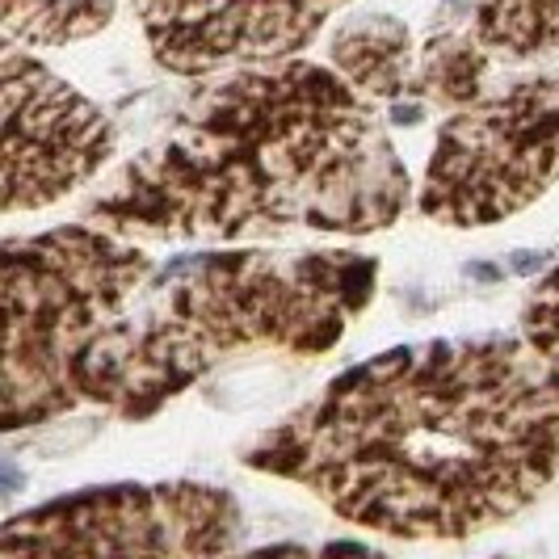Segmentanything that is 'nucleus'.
<instances>
[{
	"instance_id": "f257e3e1",
	"label": "nucleus",
	"mask_w": 559,
	"mask_h": 559,
	"mask_svg": "<svg viewBox=\"0 0 559 559\" xmlns=\"http://www.w3.org/2000/svg\"><path fill=\"white\" fill-rule=\"evenodd\" d=\"M245 463L362 531L476 538L556 484L559 366L526 336L400 345L278 420Z\"/></svg>"
},
{
	"instance_id": "f03ea898",
	"label": "nucleus",
	"mask_w": 559,
	"mask_h": 559,
	"mask_svg": "<svg viewBox=\"0 0 559 559\" xmlns=\"http://www.w3.org/2000/svg\"><path fill=\"white\" fill-rule=\"evenodd\" d=\"M413 202L388 118L329 63L282 59L206 76L156 140L88 202L135 245L366 236Z\"/></svg>"
},
{
	"instance_id": "7ed1b4c3",
	"label": "nucleus",
	"mask_w": 559,
	"mask_h": 559,
	"mask_svg": "<svg viewBox=\"0 0 559 559\" xmlns=\"http://www.w3.org/2000/svg\"><path fill=\"white\" fill-rule=\"evenodd\" d=\"M379 265L354 249H202L152 265L93 408L160 413L245 354H329L370 308Z\"/></svg>"
},
{
	"instance_id": "20e7f679",
	"label": "nucleus",
	"mask_w": 559,
	"mask_h": 559,
	"mask_svg": "<svg viewBox=\"0 0 559 559\" xmlns=\"http://www.w3.org/2000/svg\"><path fill=\"white\" fill-rule=\"evenodd\" d=\"M152 265L93 224L0 240V433L93 404Z\"/></svg>"
},
{
	"instance_id": "39448f33",
	"label": "nucleus",
	"mask_w": 559,
	"mask_h": 559,
	"mask_svg": "<svg viewBox=\"0 0 559 559\" xmlns=\"http://www.w3.org/2000/svg\"><path fill=\"white\" fill-rule=\"evenodd\" d=\"M559 186V72H534L447 114L420 211L447 227L513 219Z\"/></svg>"
},
{
	"instance_id": "423d86ee",
	"label": "nucleus",
	"mask_w": 559,
	"mask_h": 559,
	"mask_svg": "<svg viewBox=\"0 0 559 559\" xmlns=\"http://www.w3.org/2000/svg\"><path fill=\"white\" fill-rule=\"evenodd\" d=\"M240 534L245 513L215 484H102L0 522V559H224Z\"/></svg>"
},
{
	"instance_id": "0eeeda50",
	"label": "nucleus",
	"mask_w": 559,
	"mask_h": 559,
	"mask_svg": "<svg viewBox=\"0 0 559 559\" xmlns=\"http://www.w3.org/2000/svg\"><path fill=\"white\" fill-rule=\"evenodd\" d=\"M110 156V118L38 51L0 34V215L76 194Z\"/></svg>"
},
{
	"instance_id": "6e6552de",
	"label": "nucleus",
	"mask_w": 559,
	"mask_h": 559,
	"mask_svg": "<svg viewBox=\"0 0 559 559\" xmlns=\"http://www.w3.org/2000/svg\"><path fill=\"white\" fill-rule=\"evenodd\" d=\"M349 0H131L147 51L181 76L299 59Z\"/></svg>"
},
{
	"instance_id": "1a4fd4ad",
	"label": "nucleus",
	"mask_w": 559,
	"mask_h": 559,
	"mask_svg": "<svg viewBox=\"0 0 559 559\" xmlns=\"http://www.w3.org/2000/svg\"><path fill=\"white\" fill-rule=\"evenodd\" d=\"M329 68L370 106L379 102H425L420 84V47L404 22L383 13L354 17L329 38Z\"/></svg>"
},
{
	"instance_id": "9d476101",
	"label": "nucleus",
	"mask_w": 559,
	"mask_h": 559,
	"mask_svg": "<svg viewBox=\"0 0 559 559\" xmlns=\"http://www.w3.org/2000/svg\"><path fill=\"white\" fill-rule=\"evenodd\" d=\"M472 38L501 59H559V0H476Z\"/></svg>"
},
{
	"instance_id": "9b49d317",
	"label": "nucleus",
	"mask_w": 559,
	"mask_h": 559,
	"mask_svg": "<svg viewBox=\"0 0 559 559\" xmlns=\"http://www.w3.org/2000/svg\"><path fill=\"white\" fill-rule=\"evenodd\" d=\"M114 0H0V34L26 51L72 47L110 26Z\"/></svg>"
},
{
	"instance_id": "f8f14e48",
	"label": "nucleus",
	"mask_w": 559,
	"mask_h": 559,
	"mask_svg": "<svg viewBox=\"0 0 559 559\" xmlns=\"http://www.w3.org/2000/svg\"><path fill=\"white\" fill-rule=\"evenodd\" d=\"M224 559H388L383 551H370L358 543H274V547H257V551H231Z\"/></svg>"
}]
</instances>
